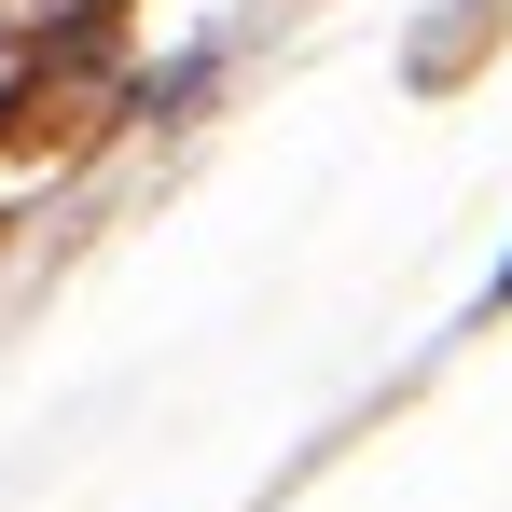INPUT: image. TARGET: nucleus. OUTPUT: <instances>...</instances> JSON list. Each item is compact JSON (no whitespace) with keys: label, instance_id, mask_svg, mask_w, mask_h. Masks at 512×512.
<instances>
[{"label":"nucleus","instance_id":"f257e3e1","mask_svg":"<svg viewBox=\"0 0 512 512\" xmlns=\"http://www.w3.org/2000/svg\"><path fill=\"white\" fill-rule=\"evenodd\" d=\"M208 84H222V56L194 42V56H167V70H139V84H125V111H139V125H180V111H194Z\"/></svg>","mask_w":512,"mask_h":512},{"label":"nucleus","instance_id":"f03ea898","mask_svg":"<svg viewBox=\"0 0 512 512\" xmlns=\"http://www.w3.org/2000/svg\"><path fill=\"white\" fill-rule=\"evenodd\" d=\"M499 305H512V263H499Z\"/></svg>","mask_w":512,"mask_h":512}]
</instances>
